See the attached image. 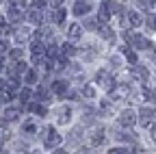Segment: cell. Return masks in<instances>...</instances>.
Listing matches in <instances>:
<instances>
[{
	"label": "cell",
	"mask_w": 156,
	"mask_h": 154,
	"mask_svg": "<svg viewBox=\"0 0 156 154\" xmlns=\"http://www.w3.org/2000/svg\"><path fill=\"white\" fill-rule=\"evenodd\" d=\"M44 145L50 150H56V145H61V134H58L52 126H48L44 130Z\"/></svg>",
	"instance_id": "obj_1"
},
{
	"label": "cell",
	"mask_w": 156,
	"mask_h": 154,
	"mask_svg": "<svg viewBox=\"0 0 156 154\" xmlns=\"http://www.w3.org/2000/svg\"><path fill=\"white\" fill-rule=\"evenodd\" d=\"M95 81L100 83L104 89H108V91H113V89H115V81H113V76H108V72H106V70H100V72H98V74H95Z\"/></svg>",
	"instance_id": "obj_2"
},
{
	"label": "cell",
	"mask_w": 156,
	"mask_h": 154,
	"mask_svg": "<svg viewBox=\"0 0 156 154\" xmlns=\"http://www.w3.org/2000/svg\"><path fill=\"white\" fill-rule=\"evenodd\" d=\"M122 22H124V26H141L143 17H141V13H136V11H128V13H124Z\"/></svg>",
	"instance_id": "obj_3"
},
{
	"label": "cell",
	"mask_w": 156,
	"mask_h": 154,
	"mask_svg": "<svg viewBox=\"0 0 156 154\" xmlns=\"http://www.w3.org/2000/svg\"><path fill=\"white\" fill-rule=\"evenodd\" d=\"M115 9H117L115 2L104 0V2L100 5V17H98V20H100V22H108V20H111V13H115Z\"/></svg>",
	"instance_id": "obj_4"
},
{
	"label": "cell",
	"mask_w": 156,
	"mask_h": 154,
	"mask_svg": "<svg viewBox=\"0 0 156 154\" xmlns=\"http://www.w3.org/2000/svg\"><path fill=\"white\" fill-rule=\"evenodd\" d=\"M119 124L124 126V128H132L134 124H136V115H134V111H124L122 115H119Z\"/></svg>",
	"instance_id": "obj_5"
},
{
	"label": "cell",
	"mask_w": 156,
	"mask_h": 154,
	"mask_svg": "<svg viewBox=\"0 0 156 154\" xmlns=\"http://www.w3.org/2000/svg\"><path fill=\"white\" fill-rule=\"evenodd\" d=\"M30 50H33V56H44L46 54V44L35 37V39L30 41Z\"/></svg>",
	"instance_id": "obj_6"
},
{
	"label": "cell",
	"mask_w": 156,
	"mask_h": 154,
	"mask_svg": "<svg viewBox=\"0 0 156 154\" xmlns=\"http://www.w3.org/2000/svg\"><path fill=\"white\" fill-rule=\"evenodd\" d=\"M69 120H72V109L69 106H61L58 113H56V122L58 124H69Z\"/></svg>",
	"instance_id": "obj_7"
},
{
	"label": "cell",
	"mask_w": 156,
	"mask_h": 154,
	"mask_svg": "<svg viewBox=\"0 0 156 154\" xmlns=\"http://www.w3.org/2000/svg\"><path fill=\"white\" fill-rule=\"evenodd\" d=\"M132 76H134V78H139V81H143V83H147V78H150V72H147V67L134 65V67H132Z\"/></svg>",
	"instance_id": "obj_8"
},
{
	"label": "cell",
	"mask_w": 156,
	"mask_h": 154,
	"mask_svg": "<svg viewBox=\"0 0 156 154\" xmlns=\"http://www.w3.org/2000/svg\"><path fill=\"white\" fill-rule=\"evenodd\" d=\"M132 46H134V48H139V50H147L152 44H150V39H147V37H143V35H134Z\"/></svg>",
	"instance_id": "obj_9"
},
{
	"label": "cell",
	"mask_w": 156,
	"mask_h": 154,
	"mask_svg": "<svg viewBox=\"0 0 156 154\" xmlns=\"http://www.w3.org/2000/svg\"><path fill=\"white\" fill-rule=\"evenodd\" d=\"M72 11H74V15H87L91 11V7H89V2H85V0H78Z\"/></svg>",
	"instance_id": "obj_10"
},
{
	"label": "cell",
	"mask_w": 156,
	"mask_h": 154,
	"mask_svg": "<svg viewBox=\"0 0 156 154\" xmlns=\"http://www.w3.org/2000/svg\"><path fill=\"white\" fill-rule=\"evenodd\" d=\"M52 91L61 98V95H67V83L65 81H54L52 83Z\"/></svg>",
	"instance_id": "obj_11"
},
{
	"label": "cell",
	"mask_w": 156,
	"mask_h": 154,
	"mask_svg": "<svg viewBox=\"0 0 156 154\" xmlns=\"http://www.w3.org/2000/svg\"><path fill=\"white\" fill-rule=\"evenodd\" d=\"M22 17H24V15H22V7H9V20H11V22L17 24Z\"/></svg>",
	"instance_id": "obj_12"
},
{
	"label": "cell",
	"mask_w": 156,
	"mask_h": 154,
	"mask_svg": "<svg viewBox=\"0 0 156 154\" xmlns=\"http://www.w3.org/2000/svg\"><path fill=\"white\" fill-rule=\"evenodd\" d=\"M28 22H33V24H41V22H44V11H39V9L30 11V13H28Z\"/></svg>",
	"instance_id": "obj_13"
},
{
	"label": "cell",
	"mask_w": 156,
	"mask_h": 154,
	"mask_svg": "<svg viewBox=\"0 0 156 154\" xmlns=\"http://www.w3.org/2000/svg\"><path fill=\"white\" fill-rule=\"evenodd\" d=\"M152 117H154V111H152V109H145V106H143V109H141V117H139V122H141L143 126H147Z\"/></svg>",
	"instance_id": "obj_14"
},
{
	"label": "cell",
	"mask_w": 156,
	"mask_h": 154,
	"mask_svg": "<svg viewBox=\"0 0 156 154\" xmlns=\"http://www.w3.org/2000/svg\"><path fill=\"white\" fill-rule=\"evenodd\" d=\"M100 35L104 37L106 41H111V44L115 41V30H113V28H108L106 24H102V28H100Z\"/></svg>",
	"instance_id": "obj_15"
},
{
	"label": "cell",
	"mask_w": 156,
	"mask_h": 154,
	"mask_svg": "<svg viewBox=\"0 0 156 154\" xmlns=\"http://www.w3.org/2000/svg\"><path fill=\"white\" fill-rule=\"evenodd\" d=\"M102 141H104V130H102V128H98V130H95V134L91 137V145H93V148H98V145H102Z\"/></svg>",
	"instance_id": "obj_16"
},
{
	"label": "cell",
	"mask_w": 156,
	"mask_h": 154,
	"mask_svg": "<svg viewBox=\"0 0 156 154\" xmlns=\"http://www.w3.org/2000/svg\"><path fill=\"white\" fill-rule=\"evenodd\" d=\"M80 37H83V26L72 24L69 26V39H80Z\"/></svg>",
	"instance_id": "obj_17"
},
{
	"label": "cell",
	"mask_w": 156,
	"mask_h": 154,
	"mask_svg": "<svg viewBox=\"0 0 156 154\" xmlns=\"http://www.w3.org/2000/svg\"><path fill=\"white\" fill-rule=\"evenodd\" d=\"M63 20H65V11H63L61 7L54 9V11H52V22H54V24H61Z\"/></svg>",
	"instance_id": "obj_18"
},
{
	"label": "cell",
	"mask_w": 156,
	"mask_h": 154,
	"mask_svg": "<svg viewBox=\"0 0 156 154\" xmlns=\"http://www.w3.org/2000/svg\"><path fill=\"white\" fill-rule=\"evenodd\" d=\"M28 111H33L35 115H41V117H46V115H48V109H46L44 104H30Z\"/></svg>",
	"instance_id": "obj_19"
},
{
	"label": "cell",
	"mask_w": 156,
	"mask_h": 154,
	"mask_svg": "<svg viewBox=\"0 0 156 154\" xmlns=\"http://www.w3.org/2000/svg\"><path fill=\"white\" fill-rule=\"evenodd\" d=\"M17 117H20V111H17V109L9 106V109L5 111V120H7V122H15Z\"/></svg>",
	"instance_id": "obj_20"
},
{
	"label": "cell",
	"mask_w": 156,
	"mask_h": 154,
	"mask_svg": "<svg viewBox=\"0 0 156 154\" xmlns=\"http://www.w3.org/2000/svg\"><path fill=\"white\" fill-rule=\"evenodd\" d=\"M61 52H63V59H69V56L76 54V48H74L72 44H63V46H61Z\"/></svg>",
	"instance_id": "obj_21"
},
{
	"label": "cell",
	"mask_w": 156,
	"mask_h": 154,
	"mask_svg": "<svg viewBox=\"0 0 156 154\" xmlns=\"http://www.w3.org/2000/svg\"><path fill=\"white\" fill-rule=\"evenodd\" d=\"M17 87H20V78H17V76H11V78L7 81V87H5V91H9V93H11V91H15Z\"/></svg>",
	"instance_id": "obj_22"
},
{
	"label": "cell",
	"mask_w": 156,
	"mask_h": 154,
	"mask_svg": "<svg viewBox=\"0 0 156 154\" xmlns=\"http://www.w3.org/2000/svg\"><path fill=\"white\" fill-rule=\"evenodd\" d=\"M85 28H89V30H100L102 24H100V20H95V17H93V20H87V22H85Z\"/></svg>",
	"instance_id": "obj_23"
},
{
	"label": "cell",
	"mask_w": 156,
	"mask_h": 154,
	"mask_svg": "<svg viewBox=\"0 0 156 154\" xmlns=\"http://www.w3.org/2000/svg\"><path fill=\"white\" fill-rule=\"evenodd\" d=\"M24 81H26L28 85L37 83V72H35V70H26V72H24Z\"/></svg>",
	"instance_id": "obj_24"
},
{
	"label": "cell",
	"mask_w": 156,
	"mask_h": 154,
	"mask_svg": "<svg viewBox=\"0 0 156 154\" xmlns=\"http://www.w3.org/2000/svg\"><path fill=\"white\" fill-rule=\"evenodd\" d=\"M35 95H37V98H39V100H44V102H46V100H50V93H48V91H46L44 87H39Z\"/></svg>",
	"instance_id": "obj_25"
},
{
	"label": "cell",
	"mask_w": 156,
	"mask_h": 154,
	"mask_svg": "<svg viewBox=\"0 0 156 154\" xmlns=\"http://www.w3.org/2000/svg\"><path fill=\"white\" fill-rule=\"evenodd\" d=\"M83 95H85V98H89V100H91V98H95V89H93L91 85H87V87L83 89Z\"/></svg>",
	"instance_id": "obj_26"
},
{
	"label": "cell",
	"mask_w": 156,
	"mask_h": 154,
	"mask_svg": "<svg viewBox=\"0 0 156 154\" xmlns=\"http://www.w3.org/2000/svg\"><path fill=\"white\" fill-rule=\"evenodd\" d=\"M30 93H33V91L24 87L22 91H20V100H22V102H28V100H30Z\"/></svg>",
	"instance_id": "obj_27"
},
{
	"label": "cell",
	"mask_w": 156,
	"mask_h": 154,
	"mask_svg": "<svg viewBox=\"0 0 156 154\" xmlns=\"http://www.w3.org/2000/svg\"><path fill=\"white\" fill-rule=\"evenodd\" d=\"M22 54H24V52L20 50V48H15V50H11V52H9V56H11L13 61H20V59H22Z\"/></svg>",
	"instance_id": "obj_28"
},
{
	"label": "cell",
	"mask_w": 156,
	"mask_h": 154,
	"mask_svg": "<svg viewBox=\"0 0 156 154\" xmlns=\"http://www.w3.org/2000/svg\"><path fill=\"white\" fill-rule=\"evenodd\" d=\"M126 59H128V63H130V65H136V61H139L134 52H128V48H126Z\"/></svg>",
	"instance_id": "obj_29"
},
{
	"label": "cell",
	"mask_w": 156,
	"mask_h": 154,
	"mask_svg": "<svg viewBox=\"0 0 156 154\" xmlns=\"http://www.w3.org/2000/svg\"><path fill=\"white\" fill-rule=\"evenodd\" d=\"M24 130H26V132H28V134H33V132H35V130H37V126H35V124H33V122H26V124H24Z\"/></svg>",
	"instance_id": "obj_30"
},
{
	"label": "cell",
	"mask_w": 156,
	"mask_h": 154,
	"mask_svg": "<svg viewBox=\"0 0 156 154\" xmlns=\"http://www.w3.org/2000/svg\"><path fill=\"white\" fill-rule=\"evenodd\" d=\"M108 154H128V150L126 148H111Z\"/></svg>",
	"instance_id": "obj_31"
},
{
	"label": "cell",
	"mask_w": 156,
	"mask_h": 154,
	"mask_svg": "<svg viewBox=\"0 0 156 154\" xmlns=\"http://www.w3.org/2000/svg\"><path fill=\"white\" fill-rule=\"evenodd\" d=\"M33 5H35V9L44 11V7H46V0H33Z\"/></svg>",
	"instance_id": "obj_32"
},
{
	"label": "cell",
	"mask_w": 156,
	"mask_h": 154,
	"mask_svg": "<svg viewBox=\"0 0 156 154\" xmlns=\"http://www.w3.org/2000/svg\"><path fill=\"white\" fill-rule=\"evenodd\" d=\"M143 95H145V100H156V95H154V91H152V89H145V91H143Z\"/></svg>",
	"instance_id": "obj_33"
},
{
	"label": "cell",
	"mask_w": 156,
	"mask_h": 154,
	"mask_svg": "<svg viewBox=\"0 0 156 154\" xmlns=\"http://www.w3.org/2000/svg\"><path fill=\"white\" fill-rule=\"evenodd\" d=\"M15 39H17V41H24V39H26V33L17 30V33H15Z\"/></svg>",
	"instance_id": "obj_34"
},
{
	"label": "cell",
	"mask_w": 156,
	"mask_h": 154,
	"mask_svg": "<svg viewBox=\"0 0 156 154\" xmlns=\"http://www.w3.org/2000/svg\"><path fill=\"white\" fill-rule=\"evenodd\" d=\"M150 7H152V0H141V9H145V11H147Z\"/></svg>",
	"instance_id": "obj_35"
},
{
	"label": "cell",
	"mask_w": 156,
	"mask_h": 154,
	"mask_svg": "<svg viewBox=\"0 0 156 154\" xmlns=\"http://www.w3.org/2000/svg\"><path fill=\"white\" fill-rule=\"evenodd\" d=\"M2 30H7V20L0 15V33H2Z\"/></svg>",
	"instance_id": "obj_36"
},
{
	"label": "cell",
	"mask_w": 156,
	"mask_h": 154,
	"mask_svg": "<svg viewBox=\"0 0 156 154\" xmlns=\"http://www.w3.org/2000/svg\"><path fill=\"white\" fill-rule=\"evenodd\" d=\"M65 98H69V100H74V98H78V93H76V91H67V95H65Z\"/></svg>",
	"instance_id": "obj_37"
},
{
	"label": "cell",
	"mask_w": 156,
	"mask_h": 154,
	"mask_svg": "<svg viewBox=\"0 0 156 154\" xmlns=\"http://www.w3.org/2000/svg\"><path fill=\"white\" fill-rule=\"evenodd\" d=\"M7 52V44L5 41H0V54H5Z\"/></svg>",
	"instance_id": "obj_38"
},
{
	"label": "cell",
	"mask_w": 156,
	"mask_h": 154,
	"mask_svg": "<svg viewBox=\"0 0 156 154\" xmlns=\"http://www.w3.org/2000/svg\"><path fill=\"white\" fill-rule=\"evenodd\" d=\"M52 154H65V150H54Z\"/></svg>",
	"instance_id": "obj_39"
},
{
	"label": "cell",
	"mask_w": 156,
	"mask_h": 154,
	"mask_svg": "<svg viewBox=\"0 0 156 154\" xmlns=\"http://www.w3.org/2000/svg\"><path fill=\"white\" fill-rule=\"evenodd\" d=\"M52 2H54V5H61V2H63V0H52Z\"/></svg>",
	"instance_id": "obj_40"
},
{
	"label": "cell",
	"mask_w": 156,
	"mask_h": 154,
	"mask_svg": "<svg viewBox=\"0 0 156 154\" xmlns=\"http://www.w3.org/2000/svg\"><path fill=\"white\" fill-rule=\"evenodd\" d=\"M154 61H156V52H154Z\"/></svg>",
	"instance_id": "obj_41"
}]
</instances>
